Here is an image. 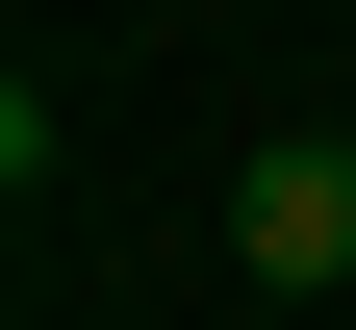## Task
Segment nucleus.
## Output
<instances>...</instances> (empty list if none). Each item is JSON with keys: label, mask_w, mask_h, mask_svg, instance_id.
<instances>
[{"label": "nucleus", "mask_w": 356, "mask_h": 330, "mask_svg": "<svg viewBox=\"0 0 356 330\" xmlns=\"http://www.w3.org/2000/svg\"><path fill=\"white\" fill-rule=\"evenodd\" d=\"M229 279L254 305H331L356 279V127H280V153L229 178Z\"/></svg>", "instance_id": "f257e3e1"}]
</instances>
